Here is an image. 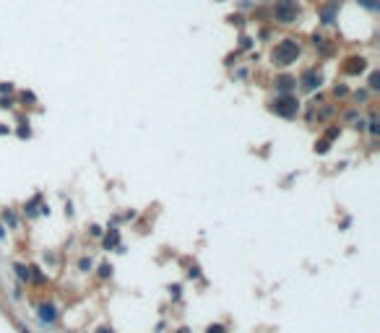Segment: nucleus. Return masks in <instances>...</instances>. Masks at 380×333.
<instances>
[{
  "label": "nucleus",
  "mask_w": 380,
  "mask_h": 333,
  "mask_svg": "<svg viewBox=\"0 0 380 333\" xmlns=\"http://www.w3.org/2000/svg\"><path fill=\"white\" fill-rule=\"evenodd\" d=\"M271 57H273V63H276V65H292L294 60L300 57V44L294 42V39H284V42H279Z\"/></svg>",
  "instance_id": "1"
},
{
  "label": "nucleus",
  "mask_w": 380,
  "mask_h": 333,
  "mask_svg": "<svg viewBox=\"0 0 380 333\" xmlns=\"http://www.w3.org/2000/svg\"><path fill=\"white\" fill-rule=\"evenodd\" d=\"M297 13H300V5L297 0H279L276 8H273V16L281 24H292V21H297Z\"/></svg>",
  "instance_id": "2"
},
{
  "label": "nucleus",
  "mask_w": 380,
  "mask_h": 333,
  "mask_svg": "<svg viewBox=\"0 0 380 333\" xmlns=\"http://www.w3.org/2000/svg\"><path fill=\"white\" fill-rule=\"evenodd\" d=\"M297 110H300V104L292 94H281V96H276V102H273V112L281 117H294Z\"/></svg>",
  "instance_id": "3"
},
{
  "label": "nucleus",
  "mask_w": 380,
  "mask_h": 333,
  "mask_svg": "<svg viewBox=\"0 0 380 333\" xmlns=\"http://www.w3.org/2000/svg\"><path fill=\"white\" fill-rule=\"evenodd\" d=\"M364 63H367L364 57H349V60H346V65H344V73H349V75L362 73V71H364Z\"/></svg>",
  "instance_id": "4"
},
{
  "label": "nucleus",
  "mask_w": 380,
  "mask_h": 333,
  "mask_svg": "<svg viewBox=\"0 0 380 333\" xmlns=\"http://www.w3.org/2000/svg\"><path fill=\"white\" fill-rule=\"evenodd\" d=\"M39 320L42 323H55L57 320V310H55V305H39Z\"/></svg>",
  "instance_id": "5"
},
{
  "label": "nucleus",
  "mask_w": 380,
  "mask_h": 333,
  "mask_svg": "<svg viewBox=\"0 0 380 333\" xmlns=\"http://www.w3.org/2000/svg\"><path fill=\"white\" fill-rule=\"evenodd\" d=\"M294 86H297V78H292V75H281V78H276V89L281 94H289Z\"/></svg>",
  "instance_id": "6"
},
{
  "label": "nucleus",
  "mask_w": 380,
  "mask_h": 333,
  "mask_svg": "<svg viewBox=\"0 0 380 333\" xmlns=\"http://www.w3.org/2000/svg\"><path fill=\"white\" fill-rule=\"evenodd\" d=\"M318 83H321V75H318L315 71H307L305 75H302V86H305L307 92H313V89L318 86Z\"/></svg>",
  "instance_id": "7"
},
{
  "label": "nucleus",
  "mask_w": 380,
  "mask_h": 333,
  "mask_svg": "<svg viewBox=\"0 0 380 333\" xmlns=\"http://www.w3.org/2000/svg\"><path fill=\"white\" fill-rule=\"evenodd\" d=\"M370 89H380V73L378 71L370 75Z\"/></svg>",
  "instance_id": "8"
},
{
  "label": "nucleus",
  "mask_w": 380,
  "mask_h": 333,
  "mask_svg": "<svg viewBox=\"0 0 380 333\" xmlns=\"http://www.w3.org/2000/svg\"><path fill=\"white\" fill-rule=\"evenodd\" d=\"M16 271H19V276H21V278H26V281H29V278H32V271H29V268H24V266H16Z\"/></svg>",
  "instance_id": "9"
},
{
  "label": "nucleus",
  "mask_w": 380,
  "mask_h": 333,
  "mask_svg": "<svg viewBox=\"0 0 380 333\" xmlns=\"http://www.w3.org/2000/svg\"><path fill=\"white\" fill-rule=\"evenodd\" d=\"M206 333H227V328H224V325H209V328H206Z\"/></svg>",
  "instance_id": "10"
},
{
  "label": "nucleus",
  "mask_w": 380,
  "mask_h": 333,
  "mask_svg": "<svg viewBox=\"0 0 380 333\" xmlns=\"http://www.w3.org/2000/svg\"><path fill=\"white\" fill-rule=\"evenodd\" d=\"M315 151H321V154H325V151H328V141H321V143H315Z\"/></svg>",
  "instance_id": "11"
},
{
  "label": "nucleus",
  "mask_w": 380,
  "mask_h": 333,
  "mask_svg": "<svg viewBox=\"0 0 380 333\" xmlns=\"http://www.w3.org/2000/svg\"><path fill=\"white\" fill-rule=\"evenodd\" d=\"M13 92V83H0V94H11Z\"/></svg>",
  "instance_id": "12"
},
{
  "label": "nucleus",
  "mask_w": 380,
  "mask_h": 333,
  "mask_svg": "<svg viewBox=\"0 0 380 333\" xmlns=\"http://www.w3.org/2000/svg\"><path fill=\"white\" fill-rule=\"evenodd\" d=\"M323 18H325V24H331V18H333V5H331V8H325V11H323Z\"/></svg>",
  "instance_id": "13"
},
{
  "label": "nucleus",
  "mask_w": 380,
  "mask_h": 333,
  "mask_svg": "<svg viewBox=\"0 0 380 333\" xmlns=\"http://www.w3.org/2000/svg\"><path fill=\"white\" fill-rule=\"evenodd\" d=\"M370 133H372V135H378V117H372V120H370Z\"/></svg>",
  "instance_id": "14"
},
{
  "label": "nucleus",
  "mask_w": 380,
  "mask_h": 333,
  "mask_svg": "<svg viewBox=\"0 0 380 333\" xmlns=\"http://www.w3.org/2000/svg\"><path fill=\"white\" fill-rule=\"evenodd\" d=\"M112 274V266H102V276H110Z\"/></svg>",
  "instance_id": "15"
},
{
  "label": "nucleus",
  "mask_w": 380,
  "mask_h": 333,
  "mask_svg": "<svg viewBox=\"0 0 380 333\" xmlns=\"http://www.w3.org/2000/svg\"><path fill=\"white\" fill-rule=\"evenodd\" d=\"M96 333H115V331H112V328H99Z\"/></svg>",
  "instance_id": "16"
},
{
  "label": "nucleus",
  "mask_w": 380,
  "mask_h": 333,
  "mask_svg": "<svg viewBox=\"0 0 380 333\" xmlns=\"http://www.w3.org/2000/svg\"><path fill=\"white\" fill-rule=\"evenodd\" d=\"M5 237V229H3V226H0V240H3Z\"/></svg>",
  "instance_id": "17"
}]
</instances>
